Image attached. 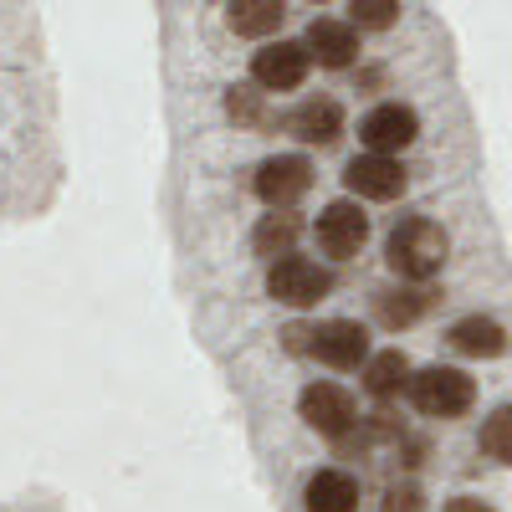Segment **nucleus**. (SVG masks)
<instances>
[{"mask_svg":"<svg viewBox=\"0 0 512 512\" xmlns=\"http://www.w3.org/2000/svg\"><path fill=\"white\" fill-rule=\"evenodd\" d=\"M446 251H451L446 231L436 221H425V216H410V221H400L390 231V267L400 277H410V282L436 277L446 267Z\"/></svg>","mask_w":512,"mask_h":512,"instance_id":"1","label":"nucleus"},{"mask_svg":"<svg viewBox=\"0 0 512 512\" xmlns=\"http://www.w3.org/2000/svg\"><path fill=\"white\" fill-rule=\"evenodd\" d=\"M410 400H415V410H425V415L451 420V415H466V410H472L477 384L466 379L461 369L436 364V369H420V374L410 379Z\"/></svg>","mask_w":512,"mask_h":512,"instance_id":"2","label":"nucleus"},{"mask_svg":"<svg viewBox=\"0 0 512 512\" xmlns=\"http://www.w3.org/2000/svg\"><path fill=\"white\" fill-rule=\"evenodd\" d=\"M328 287H333L328 267L308 262V256H282V262H272V272H267V292L277 297V303H287V308L323 303Z\"/></svg>","mask_w":512,"mask_h":512,"instance_id":"3","label":"nucleus"},{"mask_svg":"<svg viewBox=\"0 0 512 512\" xmlns=\"http://www.w3.org/2000/svg\"><path fill=\"white\" fill-rule=\"evenodd\" d=\"M308 185H313V164L303 154H277V159H267L262 169H256V195H262L272 210L297 205L308 195Z\"/></svg>","mask_w":512,"mask_h":512,"instance_id":"4","label":"nucleus"},{"mask_svg":"<svg viewBox=\"0 0 512 512\" xmlns=\"http://www.w3.org/2000/svg\"><path fill=\"white\" fill-rule=\"evenodd\" d=\"M415 134H420V118L405 103H379L359 123V139L369 144V154H400L405 144H415Z\"/></svg>","mask_w":512,"mask_h":512,"instance_id":"5","label":"nucleus"},{"mask_svg":"<svg viewBox=\"0 0 512 512\" xmlns=\"http://www.w3.org/2000/svg\"><path fill=\"white\" fill-rule=\"evenodd\" d=\"M308 47L303 41H277V47H262L251 62V77L262 82L267 93H292V88H303V77H308Z\"/></svg>","mask_w":512,"mask_h":512,"instance_id":"6","label":"nucleus"},{"mask_svg":"<svg viewBox=\"0 0 512 512\" xmlns=\"http://www.w3.org/2000/svg\"><path fill=\"white\" fill-rule=\"evenodd\" d=\"M344 185L364 200H395L405 190V164L395 154H359L344 169Z\"/></svg>","mask_w":512,"mask_h":512,"instance_id":"7","label":"nucleus"},{"mask_svg":"<svg viewBox=\"0 0 512 512\" xmlns=\"http://www.w3.org/2000/svg\"><path fill=\"white\" fill-rule=\"evenodd\" d=\"M328 369H359V364H369V333L359 328V323H349V318H333V323H323L318 333H313V344H308Z\"/></svg>","mask_w":512,"mask_h":512,"instance_id":"8","label":"nucleus"},{"mask_svg":"<svg viewBox=\"0 0 512 512\" xmlns=\"http://www.w3.org/2000/svg\"><path fill=\"white\" fill-rule=\"evenodd\" d=\"M364 236H369V216L359 205H349V200H333L323 216H318V246L328 251V256H354L359 246H364Z\"/></svg>","mask_w":512,"mask_h":512,"instance_id":"9","label":"nucleus"},{"mask_svg":"<svg viewBox=\"0 0 512 512\" xmlns=\"http://www.w3.org/2000/svg\"><path fill=\"white\" fill-rule=\"evenodd\" d=\"M297 410H303V420L323 436H344L354 425V400H349V390H338V384H308Z\"/></svg>","mask_w":512,"mask_h":512,"instance_id":"10","label":"nucleus"},{"mask_svg":"<svg viewBox=\"0 0 512 512\" xmlns=\"http://www.w3.org/2000/svg\"><path fill=\"white\" fill-rule=\"evenodd\" d=\"M308 57H318L323 67H349L354 62V52H359V31L349 26V21H313L308 26Z\"/></svg>","mask_w":512,"mask_h":512,"instance_id":"11","label":"nucleus"},{"mask_svg":"<svg viewBox=\"0 0 512 512\" xmlns=\"http://www.w3.org/2000/svg\"><path fill=\"white\" fill-rule=\"evenodd\" d=\"M287 128L303 144H333L338 128H344V113H338V103H328V98H313V103H303L287 118Z\"/></svg>","mask_w":512,"mask_h":512,"instance_id":"12","label":"nucleus"},{"mask_svg":"<svg viewBox=\"0 0 512 512\" xmlns=\"http://www.w3.org/2000/svg\"><path fill=\"white\" fill-rule=\"evenodd\" d=\"M451 349L472 354V359H497V354L507 349V333H502V323L472 313V318H461V323L451 328Z\"/></svg>","mask_w":512,"mask_h":512,"instance_id":"13","label":"nucleus"},{"mask_svg":"<svg viewBox=\"0 0 512 512\" xmlns=\"http://www.w3.org/2000/svg\"><path fill=\"white\" fill-rule=\"evenodd\" d=\"M359 507V487L349 472H318L308 482V512H354Z\"/></svg>","mask_w":512,"mask_h":512,"instance_id":"14","label":"nucleus"},{"mask_svg":"<svg viewBox=\"0 0 512 512\" xmlns=\"http://www.w3.org/2000/svg\"><path fill=\"white\" fill-rule=\"evenodd\" d=\"M282 16H287L282 0H231V11H226L236 36H267L282 26Z\"/></svg>","mask_w":512,"mask_h":512,"instance_id":"15","label":"nucleus"},{"mask_svg":"<svg viewBox=\"0 0 512 512\" xmlns=\"http://www.w3.org/2000/svg\"><path fill=\"white\" fill-rule=\"evenodd\" d=\"M364 384H369L374 395H395V390H405V384H410V364H405V354H400V349L374 354L369 369H364Z\"/></svg>","mask_w":512,"mask_h":512,"instance_id":"16","label":"nucleus"},{"mask_svg":"<svg viewBox=\"0 0 512 512\" xmlns=\"http://www.w3.org/2000/svg\"><path fill=\"white\" fill-rule=\"evenodd\" d=\"M425 313V292L420 287H400V292H379V318L390 328H405Z\"/></svg>","mask_w":512,"mask_h":512,"instance_id":"17","label":"nucleus"},{"mask_svg":"<svg viewBox=\"0 0 512 512\" xmlns=\"http://www.w3.org/2000/svg\"><path fill=\"white\" fill-rule=\"evenodd\" d=\"M297 231H303V226H297L292 216H267L262 226H256V251H262V256H292V241H297Z\"/></svg>","mask_w":512,"mask_h":512,"instance_id":"18","label":"nucleus"},{"mask_svg":"<svg viewBox=\"0 0 512 512\" xmlns=\"http://www.w3.org/2000/svg\"><path fill=\"white\" fill-rule=\"evenodd\" d=\"M482 451L502 466H512V405L492 410V420L482 425Z\"/></svg>","mask_w":512,"mask_h":512,"instance_id":"19","label":"nucleus"},{"mask_svg":"<svg viewBox=\"0 0 512 512\" xmlns=\"http://www.w3.org/2000/svg\"><path fill=\"white\" fill-rule=\"evenodd\" d=\"M395 16H400V0H354V26H364V31L395 26Z\"/></svg>","mask_w":512,"mask_h":512,"instance_id":"20","label":"nucleus"},{"mask_svg":"<svg viewBox=\"0 0 512 512\" xmlns=\"http://www.w3.org/2000/svg\"><path fill=\"white\" fill-rule=\"evenodd\" d=\"M384 512H420V492L415 487H395L384 497Z\"/></svg>","mask_w":512,"mask_h":512,"instance_id":"21","label":"nucleus"},{"mask_svg":"<svg viewBox=\"0 0 512 512\" xmlns=\"http://www.w3.org/2000/svg\"><path fill=\"white\" fill-rule=\"evenodd\" d=\"M226 108H231V118H256V93L251 88H231Z\"/></svg>","mask_w":512,"mask_h":512,"instance_id":"22","label":"nucleus"},{"mask_svg":"<svg viewBox=\"0 0 512 512\" xmlns=\"http://www.w3.org/2000/svg\"><path fill=\"white\" fill-rule=\"evenodd\" d=\"M446 512H492V507H487V502H477V497H456Z\"/></svg>","mask_w":512,"mask_h":512,"instance_id":"23","label":"nucleus"}]
</instances>
